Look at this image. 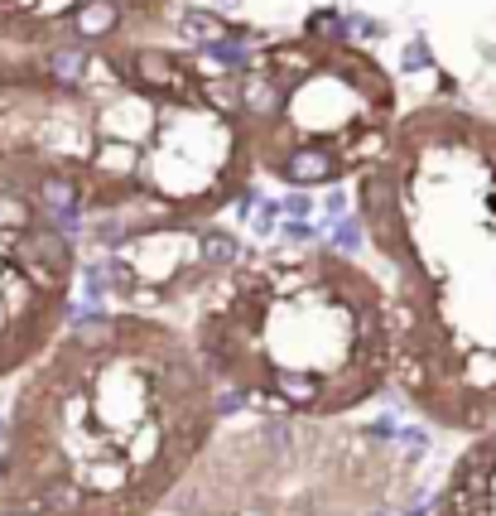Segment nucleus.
<instances>
[{
    "label": "nucleus",
    "mask_w": 496,
    "mask_h": 516,
    "mask_svg": "<svg viewBox=\"0 0 496 516\" xmlns=\"http://www.w3.org/2000/svg\"><path fill=\"white\" fill-rule=\"evenodd\" d=\"M271 170L280 179H289V184H328V179L343 174V160L323 145H299V150H289V155H275Z\"/></svg>",
    "instance_id": "1"
},
{
    "label": "nucleus",
    "mask_w": 496,
    "mask_h": 516,
    "mask_svg": "<svg viewBox=\"0 0 496 516\" xmlns=\"http://www.w3.org/2000/svg\"><path fill=\"white\" fill-rule=\"evenodd\" d=\"M116 24H121V5H116V0H82V5L73 10L78 39H106V34H116Z\"/></svg>",
    "instance_id": "2"
},
{
    "label": "nucleus",
    "mask_w": 496,
    "mask_h": 516,
    "mask_svg": "<svg viewBox=\"0 0 496 516\" xmlns=\"http://www.w3.org/2000/svg\"><path fill=\"white\" fill-rule=\"evenodd\" d=\"M241 261V242L232 232H222V227H212L197 236V266H212V271H232Z\"/></svg>",
    "instance_id": "3"
},
{
    "label": "nucleus",
    "mask_w": 496,
    "mask_h": 516,
    "mask_svg": "<svg viewBox=\"0 0 496 516\" xmlns=\"http://www.w3.org/2000/svg\"><path fill=\"white\" fill-rule=\"evenodd\" d=\"M44 68H49L53 82H63V88H78V82L87 78L92 59H87V49H82V44H63V49H53L49 59H44Z\"/></svg>",
    "instance_id": "4"
},
{
    "label": "nucleus",
    "mask_w": 496,
    "mask_h": 516,
    "mask_svg": "<svg viewBox=\"0 0 496 516\" xmlns=\"http://www.w3.org/2000/svg\"><path fill=\"white\" fill-rule=\"evenodd\" d=\"M39 227V213L20 193H0V236H30Z\"/></svg>",
    "instance_id": "5"
},
{
    "label": "nucleus",
    "mask_w": 496,
    "mask_h": 516,
    "mask_svg": "<svg viewBox=\"0 0 496 516\" xmlns=\"http://www.w3.org/2000/svg\"><path fill=\"white\" fill-rule=\"evenodd\" d=\"M179 30H183V39H188V44H203V49L232 34V30H226V20H222V15H207V10H188V15L179 20Z\"/></svg>",
    "instance_id": "6"
},
{
    "label": "nucleus",
    "mask_w": 496,
    "mask_h": 516,
    "mask_svg": "<svg viewBox=\"0 0 496 516\" xmlns=\"http://www.w3.org/2000/svg\"><path fill=\"white\" fill-rule=\"evenodd\" d=\"M362 236H366V217H337V227H333L337 251H362Z\"/></svg>",
    "instance_id": "7"
},
{
    "label": "nucleus",
    "mask_w": 496,
    "mask_h": 516,
    "mask_svg": "<svg viewBox=\"0 0 496 516\" xmlns=\"http://www.w3.org/2000/svg\"><path fill=\"white\" fill-rule=\"evenodd\" d=\"M207 59H217L222 68H246L251 53H246V44H236V39L226 34V39H217V44H207Z\"/></svg>",
    "instance_id": "8"
},
{
    "label": "nucleus",
    "mask_w": 496,
    "mask_h": 516,
    "mask_svg": "<svg viewBox=\"0 0 496 516\" xmlns=\"http://www.w3.org/2000/svg\"><path fill=\"white\" fill-rule=\"evenodd\" d=\"M308 34L323 39V44H343V20H337L333 10H323V15L308 20Z\"/></svg>",
    "instance_id": "9"
},
{
    "label": "nucleus",
    "mask_w": 496,
    "mask_h": 516,
    "mask_svg": "<svg viewBox=\"0 0 496 516\" xmlns=\"http://www.w3.org/2000/svg\"><path fill=\"white\" fill-rule=\"evenodd\" d=\"M429 63H434V53H429L424 39H409V44L400 49V68H405V73H419V68H429Z\"/></svg>",
    "instance_id": "10"
},
{
    "label": "nucleus",
    "mask_w": 496,
    "mask_h": 516,
    "mask_svg": "<svg viewBox=\"0 0 496 516\" xmlns=\"http://www.w3.org/2000/svg\"><path fill=\"white\" fill-rule=\"evenodd\" d=\"M280 213H285V203H280V198H261V207L251 213V217H256V232H261V236H271V232H275V222H280Z\"/></svg>",
    "instance_id": "11"
},
{
    "label": "nucleus",
    "mask_w": 496,
    "mask_h": 516,
    "mask_svg": "<svg viewBox=\"0 0 496 516\" xmlns=\"http://www.w3.org/2000/svg\"><path fill=\"white\" fill-rule=\"evenodd\" d=\"M285 213H289V222H308V213H314V198L289 193V198H285Z\"/></svg>",
    "instance_id": "12"
},
{
    "label": "nucleus",
    "mask_w": 496,
    "mask_h": 516,
    "mask_svg": "<svg viewBox=\"0 0 496 516\" xmlns=\"http://www.w3.org/2000/svg\"><path fill=\"white\" fill-rule=\"evenodd\" d=\"M217 5H222V10H232V5H241V0H217Z\"/></svg>",
    "instance_id": "13"
},
{
    "label": "nucleus",
    "mask_w": 496,
    "mask_h": 516,
    "mask_svg": "<svg viewBox=\"0 0 496 516\" xmlns=\"http://www.w3.org/2000/svg\"><path fill=\"white\" fill-rule=\"evenodd\" d=\"M5 429H10V425H5V420H0V439H5Z\"/></svg>",
    "instance_id": "14"
},
{
    "label": "nucleus",
    "mask_w": 496,
    "mask_h": 516,
    "mask_svg": "<svg viewBox=\"0 0 496 516\" xmlns=\"http://www.w3.org/2000/svg\"><path fill=\"white\" fill-rule=\"evenodd\" d=\"M376 516H390V511H376Z\"/></svg>",
    "instance_id": "15"
}]
</instances>
